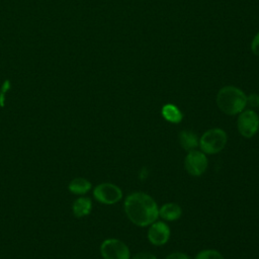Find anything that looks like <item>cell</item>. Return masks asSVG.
I'll return each instance as SVG.
<instances>
[{
    "label": "cell",
    "mask_w": 259,
    "mask_h": 259,
    "mask_svg": "<svg viewBox=\"0 0 259 259\" xmlns=\"http://www.w3.org/2000/svg\"><path fill=\"white\" fill-rule=\"evenodd\" d=\"M127 219L138 227H149L159 218V207L156 200L141 191L128 194L123 202Z\"/></svg>",
    "instance_id": "6da1fadb"
},
{
    "label": "cell",
    "mask_w": 259,
    "mask_h": 259,
    "mask_svg": "<svg viewBox=\"0 0 259 259\" xmlns=\"http://www.w3.org/2000/svg\"><path fill=\"white\" fill-rule=\"evenodd\" d=\"M217 105L227 115H236L247 106V95L236 86H225L217 94Z\"/></svg>",
    "instance_id": "7a4b0ae2"
},
{
    "label": "cell",
    "mask_w": 259,
    "mask_h": 259,
    "mask_svg": "<svg viewBox=\"0 0 259 259\" xmlns=\"http://www.w3.org/2000/svg\"><path fill=\"white\" fill-rule=\"evenodd\" d=\"M228 142L227 133L220 128L213 127L204 132L199 138L198 147L206 155H214L224 150Z\"/></svg>",
    "instance_id": "3957f363"
},
{
    "label": "cell",
    "mask_w": 259,
    "mask_h": 259,
    "mask_svg": "<svg viewBox=\"0 0 259 259\" xmlns=\"http://www.w3.org/2000/svg\"><path fill=\"white\" fill-rule=\"evenodd\" d=\"M100 253L103 259H131L127 245L115 238L104 240L100 245Z\"/></svg>",
    "instance_id": "277c9868"
},
{
    "label": "cell",
    "mask_w": 259,
    "mask_h": 259,
    "mask_svg": "<svg viewBox=\"0 0 259 259\" xmlns=\"http://www.w3.org/2000/svg\"><path fill=\"white\" fill-rule=\"evenodd\" d=\"M239 134L247 139L254 137L259 130V116L253 109H244L237 119Z\"/></svg>",
    "instance_id": "5b68a950"
},
{
    "label": "cell",
    "mask_w": 259,
    "mask_h": 259,
    "mask_svg": "<svg viewBox=\"0 0 259 259\" xmlns=\"http://www.w3.org/2000/svg\"><path fill=\"white\" fill-rule=\"evenodd\" d=\"M207 164L206 154L197 149L187 152L184 159L185 170L189 175L195 177L201 176L206 171Z\"/></svg>",
    "instance_id": "8992f818"
},
{
    "label": "cell",
    "mask_w": 259,
    "mask_h": 259,
    "mask_svg": "<svg viewBox=\"0 0 259 259\" xmlns=\"http://www.w3.org/2000/svg\"><path fill=\"white\" fill-rule=\"evenodd\" d=\"M93 195L97 201L110 205L118 202L122 198V190L113 183L104 182L94 188Z\"/></svg>",
    "instance_id": "52a82bcc"
},
{
    "label": "cell",
    "mask_w": 259,
    "mask_h": 259,
    "mask_svg": "<svg viewBox=\"0 0 259 259\" xmlns=\"http://www.w3.org/2000/svg\"><path fill=\"white\" fill-rule=\"evenodd\" d=\"M171 232L169 226L163 221H155L149 226L147 232V238L149 242L154 246L165 245L170 238Z\"/></svg>",
    "instance_id": "ba28073f"
},
{
    "label": "cell",
    "mask_w": 259,
    "mask_h": 259,
    "mask_svg": "<svg viewBox=\"0 0 259 259\" xmlns=\"http://www.w3.org/2000/svg\"><path fill=\"white\" fill-rule=\"evenodd\" d=\"M182 209L178 203L167 202L159 207V217L166 222H174L181 218Z\"/></svg>",
    "instance_id": "9c48e42d"
},
{
    "label": "cell",
    "mask_w": 259,
    "mask_h": 259,
    "mask_svg": "<svg viewBox=\"0 0 259 259\" xmlns=\"http://www.w3.org/2000/svg\"><path fill=\"white\" fill-rule=\"evenodd\" d=\"M179 139V144L180 146L187 152L191 150H195L198 147L199 143V138L197 135L189 130H184L179 133L178 136Z\"/></svg>",
    "instance_id": "30bf717a"
},
{
    "label": "cell",
    "mask_w": 259,
    "mask_h": 259,
    "mask_svg": "<svg viewBox=\"0 0 259 259\" xmlns=\"http://www.w3.org/2000/svg\"><path fill=\"white\" fill-rule=\"evenodd\" d=\"M161 114L165 120L171 123H179L183 118L181 110L172 103H167L162 106Z\"/></svg>",
    "instance_id": "8fae6325"
},
{
    "label": "cell",
    "mask_w": 259,
    "mask_h": 259,
    "mask_svg": "<svg viewBox=\"0 0 259 259\" xmlns=\"http://www.w3.org/2000/svg\"><path fill=\"white\" fill-rule=\"evenodd\" d=\"M73 212L78 218L88 215L92 209V201L88 197H79L73 202Z\"/></svg>",
    "instance_id": "7c38bea8"
},
{
    "label": "cell",
    "mask_w": 259,
    "mask_h": 259,
    "mask_svg": "<svg viewBox=\"0 0 259 259\" xmlns=\"http://www.w3.org/2000/svg\"><path fill=\"white\" fill-rule=\"evenodd\" d=\"M68 187L69 190L74 194H85L91 189V183L85 178L78 177L73 179Z\"/></svg>",
    "instance_id": "4fadbf2b"
},
{
    "label": "cell",
    "mask_w": 259,
    "mask_h": 259,
    "mask_svg": "<svg viewBox=\"0 0 259 259\" xmlns=\"http://www.w3.org/2000/svg\"><path fill=\"white\" fill-rule=\"evenodd\" d=\"M194 259H225L223 254L214 249H205L198 252Z\"/></svg>",
    "instance_id": "5bb4252c"
},
{
    "label": "cell",
    "mask_w": 259,
    "mask_h": 259,
    "mask_svg": "<svg viewBox=\"0 0 259 259\" xmlns=\"http://www.w3.org/2000/svg\"><path fill=\"white\" fill-rule=\"evenodd\" d=\"M247 105L251 108H258L259 107V94L258 93H251L247 96Z\"/></svg>",
    "instance_id": "9a60e30c"
},
{
    "label": "cell",
    "mask_w": 259,
    "mask_h": 259,
    "mask_svg": "<svg viewBox=\"0 0 259 259\" xmlns=\"http://www.w3.org/2000/svg\"><path fill=\"white\" fill-rule=\"evenodd\" d=\"M165 259H190V257L184 253V252H180V251H176V252H172L169 253Z\"/></svg>",
    "instance_id": "2e32d148"
},
{
    "label": "cell",
    "mask_w": 259,
    "mask_h": 259,
    "mask_svg": "<svg viewBox=\"0 0 259 259\" xmlns=\"http://www.w3.org/2000/svg\"><path fill=\"white\" fill-rule=\"evenodd\" d=\"M251 50H252V53L259 57V32H257V34L254 36V38L252 39V42H251Z\"/></svg>",
    "instance_id": "e0dca14e"
},
{
    "label": "cell",
    "mask_w": 259,
    "mask_h": 259,
    "mask_svg": "<svg viewBox=\"0 0 259 259\" xmlns=\"http://www.w3.org/2000/svg\"><path fill=\"white\" fill-rule=\"evenodd\" d=\"M132 259H157V257L150 252H139L135 254Z\"/></svg>",
    "instance_id": "ac0fdd59"
}]
</instances>
